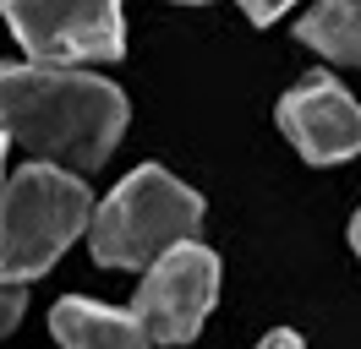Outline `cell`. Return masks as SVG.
<instances>
[{"instance_id": "cell-1", "label": "cell", "mask_w": 361, "mask_h": 349, "mask_svg": "<svg viewBox=\"0 0 361 349\" xmlns=\"http://www.w3.org/2000/svg\"><path fill=\"white\" fill-rule=\"evenodd\" d=\"M0 131L39 153V164L99 170L126 131V93L93 71L0 65Z\"/></svg>"}, {"instance_id": "cell-2", "label": "cell", "mask_w": 361, "mask_h": 349, "mask_svg": "<svg viewBox=\"0 0 361 349\" xmlns=\"http://www.w3.org/2000/svg\"><path fill=\"white\" fill-rule=\"evenodd\" d=\"M197 229H203V196L180 186L170 170L142 164L93 208L88 246L99 267H154Z\"/></svg>"}, {"instance_id": "cell-3", "label": "cell", "mask_w": 361, "mask_h": 349, "mask_svg": "<svg viewBox=\"0 0 361 349\" xmlns=\"http://www.w3.org/2000/svg\"><path fill=\"white\" fill-rule=\"evenodd\" d=\"M93 224V196L71 170L27 164L0 191V284L23 289L49 273L61 251Z\"/></svg>"}, {"instance_id": "cell-4", "label": "cell", "mask_w": 361, "mask_h": 349, "mask_svg": "<svg viewBox=\"0 0 361 349\" xmlns=\"http://www.w3.org/2000/svg\"><path fill=\"white\" fill-rule=\"evenodd\" d=\"M6 22L33 65H77L115 61L126 49L121 0H6Z\"/></svg>"}, {"instance_id": "cell-5", "label": "cell", "mask_w": 361, "mask_h": 349, "mask_svg": "<svg viewBox=\"0 0 361 349\" xmlns=\"http://www.w3.org/2000/svg\"><path fill=\"white\" fill-rule=\"evenodd\" d=\"M214 295H219V257L197 240H186L142 273L137 322L154 344H192L214 311Z\"/></svg>"}, {"instance_id": "cell-6", "label": "cell", "mask_w": 361, "mask_h": 349, "mask_svg": "<svg viewBox=\"0 0 361 349\" xmlns=\"http://www.w3.org/2000/svg\"><path fill=\"white\" fill-rule=\"evenodd\" d=\"M279 126L307 164H345L361 153V104L329 71H312L279 99Z\"/></svg>"}, {"instance_id": "cell-7", "label": "cell", "mask_w": 361, "mask_h": 349, "mask_svg": "<svg viewBox=\"0 0 361 349\" xmlns=\"http://www.w3.org/2000/svg\"><path fill=\"white\" fill-rule=\"evenodd\" d=\"M49 333L61 349H154L137 311H115V305L82 300V295L49 305Z\"/></svg>"}, {"instance_id": "cell-8", "label": "cell", "mask_w": 361, "mask_h": 349, "mask_svg": "<svg viewBox=\"0 0 361 349\" xmlns=\"http://www.w3.org/2000/svg\"><path fill=\"white\" fill-rule=\"evenodd\" d=\"M295 33H301V44H312L329 61L361 65V0H317Z\"/></svg>"}, {"instance_id": "cell-9", "label": "cell", "mask_w": 361, "mask_h": 349, "mask_svg": "<svg viewBox=\"0 0 361 349\" xmlns=\"http://www.w3.org/2000/svg\"><path fill=\"white\" fill-rule=\"evenodd\" d=\"M23 311H27V289H11V284H0V338L11 333V327L23 322Z\"/></svg>"}, {"instance_id": "cell-10", "label": "cell", "mask_w": 361, "mask_h": 349, "mask_svg": "<svg viewBox=\"0 0 361 349\" xmlns=\"http://www.w3.org/2000/svg\"><path fill=\"white\" fill-rule=\"evenodd\" d=\"M285 6H295V0H241V11H247L257 27H269L274 17H285Z\"/></svg>"}, {"instance_id": "cell-11", "label": "cell", "mask_w": 361, "mask_h": 349, "mask_svg": "<svg viewBox=\"0 0 361 349\" xmlns=\"http://www.w3.org/2000/svg\"><path fill=\"white\" fill-rule=\"evenodd\" d=\"M257 349H301V338H295L290 327H279V333H269V338H263Z\"/></svg>"}, {"instance_id": "cell-12", "label": "cell", "mask_w": 361, "mask_h": 349, "mask_svg": "<svg viewBox=\"0 0 361 349\" xmlns=\"http://www.w3.org/2000/svg\"><path fill=\"white\" fill-rule=\"evenodd\" d=\"M350 246H356V257H361V208H356V218H350Z\"/></svg>"}, {"instance_id": "cell-13", "label": "cell", "mask_w": 361, "mask_h": 349, "mask_svg": "<svg viewBox=\"0 0 361 349\" xmlns=\"http://www.w3.org/2000/svg\"><path fill=\"white\" fill-rule=\"evenodd\" d=\"M0 164H6V131H0Z\"/></svg>"}, {"instance_id": "cell-14", "label": "cell", "mask_w": 361, "mask_h": 349, "mask_svg": "<svg viewBox=\"0 0 361 349\" xmlns=\"http://www.w3.org/2000/svg\"><path fill=\"white\" fill-rule=\"evenodd\" d=\"M180 6H203V0H180Z\"/></svg>"}, {"instance_id": "cell-15", "label": "cell", "mask_w": 361, "mask_h": 349, "mask_svg": "<svg viewBox=\"0 0 361 349\" xmlns=\"http://www.w3.org/2000/svg\"><path fill=\"white\" fill-rule=\"evenodd\" d=\"M0 6H6V0H0Z\"/></svg>"}]
</instances>
